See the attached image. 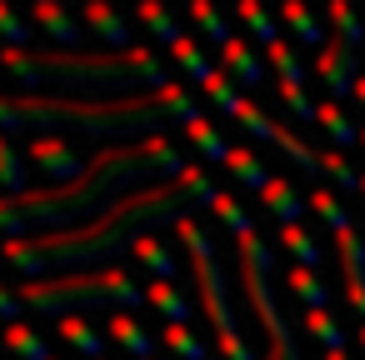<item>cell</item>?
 <instances>
[{"label": "cell", "instance_id": "obj_1", "mask_svg": "<svg viewBox=\"0 0 365 360\" xmlns=\"http://www.w3.org/2000/svg\"><path fill=\"white\" fill-rule=\"evenodd\" d=\"M220 190L210 185V175L200 165H185V175L175 180H160V185H145L135 195H120L106 215L86 220V225H71V230H41V235H26V240H6V265H16L26 280H41V275H66V270H81L91 260H110L120 245H135V235H145V225L155 220H180L185 205H210Z\"/></svg>", "mask_w": 365, "mask_h": 360}, {"label": "cell", "instance_id": "obj_2", "mask_svg": "<svg viewBox=\"0 0 365 360\" xmlns=\"http://www.w3.org/2000/svg\"><path fill=\"white\" fill-rule=\"evenodd\" d=\"M145 175H185V160L180 150L165 140V135H150V140H135V145H106L101 155H91L86 175L76 185H46V190H26L21 200L0 195V235L6 240H26L31 225H51V230H71L76 215H91V210H110L115 195L130 185V180H145Z\"/></svg>", "mask_w": 365, "mask_h": 360}, {"label": "cell", "instance_id": "obj_3", "mask_svg": "<svg viewBox=\"0 0 365 360\" xmlns=\"http://www.w3.org/2000/svg\"><path fill=\"white\" fill-rule=\"evenodd\" d=\"M200 106L180 91H150V96H115V101H71V96H0V135L21 125L36 130H76V135H160L165 125H190Z\"/></svg>", "mask_w": 365, "mask_h": 360}, {"label": "cell", "instance_id": "obj_4", "mask_svg": "<svg viewBox=\"0 0 365 360\" xmlns=\"http://www.w3.org/2000/svg\"><path fill=\"white\" fill-rule=\"evenodd\" d=\"M0 71L16 76L26 86V96H36V86L46 76H56V86L66 91H110L115 96H130L135 86H175L170 81V66L145 51V46H130V51H110V56H86V51H0Z\"/></svg>", "mask_w": 365, "mask_h": 360}, {"label": "cell", "instance_id": "obj_5", "mask_svg": "<svg viewBox=\"0 0 365 360\" xmlns=\"http://www.w3.org/2000/svg\"><path fill=\"white\" fill-rule=\"evenodd\" d=\"M21 300L41 315H86L96 305H115V310H130L145 300V285L120 270V265H106V270H66V275H41V280H21L16 285Z\"/></svg>", "mask_w": 365, "mask_h": 360}, {"label": "cell", "instance_id": "obj_6", "mask_svg": "<svg viewBox=\"0 0 365 360\" xmlns=\"http://www.w3.org/2000/svg\"><path fill=\"white\" fill-rule=\"evenodd\" d=\"M175 235H180L185 255H190V265H195V290H200V310H205V320H210V330H215V350H220L225 360H255V350H250L245 335L235 330V315H230V285H225V270H220V260H215L210 230L185 210V215L175 220Z\"/></svg>", "mask_w": 365, "mask_h": 360}, {"label": "cell", "instance_id": "obj_7", "mask_svg": "<svg viewBox=\"0 0 365 360\" xmlns=\"http://www.w3.org/2000/svg\"><path fill=\"white\" fill-rule=\"evenodd\" d=\"M235 250H240V280H245V300H250V310L260 315L265 340H270L265 360H300V350H295V340H290V325H285V315H280V305H275V295H270V265H275V255H270L265 235L250 225V230L235 240Z\"/></svg>", "mask_w": 365, "mask_h": 360}, {"label": "cell", "instance_id": "obj_8", "mask_svg": "<svg viewBox=\"0 0 365 360\" xmlns=\"http://www.w3.org/2000/svg\"><path fill=\"white\" fill-rule=\"evenodd\" d=\"M26 160H31L51 185H76V180L86 175V165H91V160L76 155V145H71L66 135H36L31 150H26Z\"/></svg>", "mask_w": 365, "mask_h": 360}, {"label": "cell", "instance_id": "obj_9", "mask_svg": "<svg viewBox=\"0 0 365 360\" xmlns=\"http://www.w3.org/2000/svg\"><path fill=\"white\" fill-rule=\"evenodd\" d=\"M315 81H325L330 96H355L360 86V66H355V46H345L340 36L315 56Z\"/></svg>", "mask_w": 365, "mask_h": 360}, {"label": "cell", "instance_id": "obj_10", "mask_svg": "<svg viewBox=\"0 0 365 360\" xmlns=\"http://www.w3.org/2000/svg\"><path fill=\"white\" fill-rule=\"evenodd\" d=\"M31 26L46 31V41H56V51H81L86 46V21L61 11L56 0H36V6H31Z\"/></svg>", "mask_w": 365, "mask_h": 360}, {"label": "cell", "instance_id": "obj_11", "mask_svg": "<svg viewBox=\"0 0 365 360\" xmlns=\"http://www.w3.org/2000/svg\"><path fill=\"white\" fill-rule=\"evenodd\" d=\"M220 71H225L235 86H245V91H255V86L265 81V61L255 56V46H250L245 36H235V41L220 46Z\"/></svg>", "mask_w": 365, "mask_h": 360}, {"label": "cell", "instance_id": "obj_12", "mask_svg": "<svg viewBox=\"0 0 365 360\" xmlns=\"http://www.w3.org/2000/svg\"><path fill=\"white\" fill-rule=\"evenodd\" d=\"M56 335H61L76 355H86V360H101V355H106V340H110L91 315H61V320H56Z\"/></svg>", "mask_w": 365, "mask_h": 360}, {"label": "cell", "instance_id": "obj_13", "mask_svg": "<svg viewBox=\"0 0 365 360\" xmlns=\"http://www.w3.org/2000/svg\"><path fill=\"white\" fill-rule=\"evenodd\" d=\"M106 335H110L125 355H135V360H155V340H150V330H145L130 310H110V315H106Z\"/></svg>", "mask_w": 365, "mask_h": 360}, {"label": "cell", "instance_id": "obj_14", "mask_svg": "<svg viewBox=\"0 0 365 360\" xmlns=\"http://www.w3.org/2000/svg\"><path fill=\"white\" fill-rule=\"evenodd\" d=\"M86 31H96V41H106L110 51H130V26L110 11V6H101V0H91V6H86Z\"/></svg>", "mask_w": 365, "mask_h": 360}, {"label": "cell", "instance_id": "obj_15", "mask_svg": "<svg viewBox=\"0 0 365 360\" xmlns=\"http://www.w3.org/2000/svg\"><path fill=\"white\" fill-rule=\"evenodd\" d=\"M260 205H265V215H270L275 225H300V210H305V200L295 195V185H290L285 175H275V180L265 185Z\"/></svg>", "mask_w": 365, "mask_h": 360}, {"label": "cell", "instance_id": "obj_16", "mask_svg": "<svg viewBox=\"0 0 365 360\" xmlns=\"http://www.w3.org/2000/svg\"><path fill=\"white\" fill-rule=\"evenodd\" d=\"M225 170L250 190V195H265V185L275 180L270 170H265V160L255 155V150H245V145H230V155H225Z\"/></svg>", "mask_w": 365, "mask_h": 360}, {"label": "cell", "instance_id": "obj_17", "mask_svg": "<svg viewBox=\"0 0 365 360\" xmlns=\"http://www.w3.org/2000/svg\"><path fill=\"white\" fill-rule=\"evenodd\" d=\"M145 300L165 315V325H185V320H190V295H185L175 280H150V285H145Z\"/></svg>", "mask_w": 365, "mask_h": 360}, {"label": "cell", "instance_id": "obj_18", "mask_svg": "<svg viewBox=\"0 0 365 360\" xmlns=\"http://www.w3.org/2000/svg\"><path fill=\"white\" fill-rule=\"evenodd\" d=\"M26 175H31V160L11 145V135H0V195L21 200L26 195Z\"/></svg>", "mask_w": 365, "mask_h": 360}, {"label": "cell", "instance_id": "obj_19", "mask_svg": "<svg viewBox=\"0 0 365 360\" xmlns=\"http://www.w3.org/2000/svg\"><path fill=\"white\" fill-rule=\"evenodd\" d=\"M0 345H6L16 360H56L51 355V345H46V335L41 330H31L26 320H16V325H6V335H0Z\"/></svg>", "mask_w": 365, "mask_h": 360}, {"label": "cell", "instance_id": "obj_20", "mask_svg": "<svg viewBox=\"0 0 365 360\" xmlns=\"http://www.w3.org/2000/svg\"><path fill=\"white\" fill-rule=\"evenodd\" d=\"M265 140H270L275 150H285V155H290V160H295V165H300L305 175H325V165H320V150H310V145H300V140H295V135H290V130H285L280 120H270V130H265Z\"/></svg>", "mask_w": 365, "mask_h": 360}, {"label": "cell", "instance_id": "obj_21", "mask_svg": "<svg viewBox=\"0 0 365 360\" xmlns=\"http://www.w3.org/2000/svg\"><path fill=\"white\" fill-rule=\"evenodd\" d=\"M280 21H285V26L295 31V41H300V46H320V51L330 46L325 26H320V21H315V16H310V11L300 6V0H285V6H280Z\"/></svg>", "mask_w": 365, "mask_h": 360}, {"label": "cell", "instance_id": "obj_22", "mask_svg": "<svg viewBox=\"0 0 365 360\" xmlns=\"http://www.w3.org/2000/svg\"><path fill=\"white\" fill-rule=\"evenodd\" d=\"M185 16H190V26H195V31H200L205 41H215V51H220L225 41H235L230 21H225V16H220V11L210 6V0H190V11H185Z\"/></svg>", "mask_w": 365, "mask_h": 360}, {"label": "cell", "instance_id": "obj_23", "mask_svg": "<svg viewBox=\"0 0 365 360\" xmlns=\"http://www.w3.org/2000/svg\"><path fill=\"white\" fill-rule=\"evenodd\" d=\"M130 250H135V260H140L145 270H155V280H175V255L165 250V240H155V235L145 230V235H135Z\"/></svg>", "mask_w": 365, "mask_h": 360}, {"label": "cell", "instance_id": "obj_24", "mask_svg": "<svg viewBox=\"0 0 365 360\" xmlns=\"http://www.w3.org/2000/svg\"><path fill=\"white\" fill-rule=\"evenodd\" d=\"M185 135H190V145L200 150V160H220V165H225V155H230V145H225V135L215 130V120H205V115H195V120L185 125Z\"/></svg>", "mask_w": 365, "mask_h": 360}, {"label": "cell", "instance_id": "obj_25", "mask_svg": "<svg viewBox=\"0 0 365 360\" xmlns=\"http://www.w3.org/2000/svg\"><path fill=\"white\" fill-rule=\"evenodd\" d=\"M135 16H140V26H150V36H155L165 51L180 41V21H175L165 6H155V0H140V6H135Z\"/></svg>", "mask_w": 365, "mask_h": 360}, {"label": "cell", "instance_id": "obj_26", "mask_svg": "<svg viewBox=\"0 0 365 360\" xmlns=\"http://www.w3.org/2000/svg\"><path fill=\"white\" fill-rule=\"evenodd\" d=\"M170 61H175V66H180L185 76H195L200 86H205V81L215 76V66L205 61V51H200V41H195V36H180V41L170 46Z\"/></svg>", "mask_w": 365, "mask_h": 360}, {"label": "cell", "instance_id": "obj_27", "mask_svg": "<svg viewBox=\"0 0 365 360\" xmlns=\"http://www.w3.org/2000/svg\"><path fill=\"white\" fill-rule=\"evenodd\" d=\"M265 61H270V71H275V81H280V86H305V66H300V56H295V46H290V41L265 46Z\"/></svg>", "mask_w": 365, "mask_h": 360}, {"label": "cell", "instance_id": "obj_28", "mask_svg": "<svg viewBox=\"0 0 365 360\" xmlns=\"http://www.w3.org/2000/svg\"><path fill=\"white\" fill-rule=\"evenodd\" d=\"M280 245L295 255V265L320 270V245H315V235H310L305 225H280Z\"/></svg>", "mask_w": 365, "mask_h": 360}, {"label": "cell", "instance_id": "obj_29", "mask_svg": "<svg viewBox=\"0 0 365 360\" xmlns=\"http://www.w3.org/2000/svg\"><path fill=\"white\" fill-rule=\"evenodd\" d=\"M235 16L245 21L250 41H260V46H275V41H285V36H280V26L270 21V11H260L255 0H240V6H235Z\"/></svg>", "mask_w": 365, "mask_h": 360}, {"label": "cell", "instance_id": "obj_30", "mask_svg": "<svg viewBox=\"0 0 365 360\" xmlns=\"http://www.w3.org/2000/svg\"><path fill=\"white\" fill-rule=\"evenodd\" d=\"M315 130H325L335 145H355V140H360V135H355V125L340 115V106H335V101H320V106H315Z\"/></svg>", "mask_w": 365, "mask_h": 360}, {"label": "cell", "instance_id": "obj_31", "mask_svg": "<svg viewBox=\"0 0 365 360\" xmlns=\"http://www.w3.org/2000/svg\"><path fill=\"white\" fill-rule=\"evenodd\" d=\"M285 285L305 300V310H325V300H330V290H325V280L315 275V270H305V265H295L290 275H285Z\"/></svg>", "mask_w": 365, "mask_h": 360}, {"label": "cell", "instance_id": "obj_32", "mask_svg": "<svg viewBox=\"0 0 365 360\" xmlns=\"http://www.w3.org/2000/svg\"><path fill=\"white\" fill-rule=\"evenodd\" d=\"M300 320H305V330L320 340V350H345V330H340V320H335L330 310H300Z\"/></svg>", "mask_w": 365, "mask_h": 360}, {"label": "cell", "instance_id": "obj_33", "mask_svg": "<svg viewBox=\"0 0 365 360\" xmlns=\"http://www.w3.org/2000/svg\"><path fill=\"white\" fill-rule=\"evenodd\" d=\"M330 26L340 31V41H345V46H355V51L365 46V21L355 16L350 0H330Z\"/></svg>", "mask_w": 365, "mask_h": 360}, {"label": "cell", "instance_id": "obj_34", "mask_svg": "<svg viewBox=\"0 0 365 360\" xmlns=\"http://www.w3.org/2000/svg\"><path fill=\"white\" fill-rule=\"evenodd\" d=\"M165 350H175L180 360H210V345L190 325H165Z\"/></svg>", "mask_w": 365, "mask_h": 360}, {"label": "cell", "instance_id": "obj_35", "mask_svg": "<svg viewBox=\"0 0 365 360\" xmlns=\"http://www.w3.org/2000/svg\"><path fill=\"white\" fill-rule=\"evenodd\" d=\"M0 41H6V51H26L31 41H36V26L31 21H21L6 0H0Z\"/></svg>", "mask_w": 365, "mask_h": 360}, {"label": "cell", "instance_id": "obj_36", "mask_svg": "<svg viewBox=\"0 0 365 360\" xmlns=\"http://www.w3.org/2000/svg\"><path fill=\"white\" fill-rule=\"evenodd\" d=\"M210 210H215V220H220V225H225V230H230L235 240H240V235L250 230V215H245V205H240V200H235L230 190H220V195L210 200Z\"/></svg>", "mask_w": 365, "mask_h": 360}, {"label": "cell", "instance_id": "obj_37", "mask_svg": "<svg viewBox=\"0 0 365 360\" xmlns=\"http://www.w3.org/2000/svg\"><path fill=\"white\" fill-rule=\"evenodd\" d=\"M335 245H340V270H345V280H365V240H360V230L335 235Z\"/></svg>", "mask_w": 365, "mask_h": 360}, {"label": "cell", "instance_id": "obj_38", "mask_svg": "<svg viewBox=\"0 0 365 360\" xmlns=\"http://www.w3.org/2000/svg\"><path fill=\"white\" fill-rule=\"evenodd\" d=\"M310 205H315V210H320V220H325V225H330V230H335V235H345V230H355V225H350V215H345V205H340V195H335V190H325V185H320V190H315V195H310Z\"/></svg>", "mask_w": 365, "mask_h": 360}, {"label": "cell", "instance_id": "obj_39", "mask_svg": "<svg viewBox=\"0 0 365 360\" xmlns=\"http://www.w3.org/2000/svg\"><path fill=\"white\" fill-rule=\"evenodd\" d=\"M280 101H285V106H290V110H295V115L315 130V106L305 101V86H280Z\"/></svg>", "mask_w": 365, "mask_h": 360}, {"label": "cell", "instance_id": "obj_40", "mask_svg": "<svg viewBox=\"0 0 365 360\" xmlns=\"http://www.w3.org/2000/svg\"><path fill=\"white\" fill-rule=\"evenodd\" d=\"M21 310H26V300H21V290H16V285H6V280H0V320H6V325H16V320H21Z\"/></svg>", "mask_w": 365, "mask_h": 360}, {"label": "cell", "instance_id": "obj_41", "mask_svg": "<svg viewBox=\"0 0 365 360\" xmlns=\"http://www.w3.org/2000/svg\"><path fill=\"white\" fill-rule=\"evenodd\" d=\"M345 300L355 305V315L365 320V280H345Z\"/></svg>", "mask_w": 365, "mask_h": 360}, {"label": "cell", "instance_id": "obj_42", "mask_svg": "<svg viewBox=\"0 0 365 360\" xmlns=\"http://www.w3.org/2000/svg\"><path fill=\"white\" fill-rule=\"evenodd\" d=\"M320 360H355V355H350V350H325Z\"/></svg>", "mask_w": 365, "mask_h": 360}, {"label": "cell", "instance_id": "obj_43", "mask_svg": "<svg viewBox=\"0 0 365 360\" xmlns=\"http://www.w3.org/2000/svg\"><path fill=\"white\" fill-rule=\"evenodd\" d=\"M355 101H360V106H365V76H360V86H355Z\"/></svg>", "mask_w": 365, "mask_h": 360}, {"label": "cell", "instance_id": "obj_44", "mask_svg": "<svg viewBox=\"0 0 365 360\" xmlns=\"http://www.w3.org/2000/svg\"><path fill=\"white\" fill-rule=\"evenodd\" d=\"M360 350H365V325H360Z\"/></svg>", "mask_w": 365, "mask_h": 360}, {"label": "cell", "instance_id": "obj_45", "mask_svg": "<svg viewBox=\"0 0 365 360\" xmlns=\"http://www.w3.org/2000/svg\"><path fill=\"white\" fill-rule=\"evenodd\" d=\"M360 145H365V130H360Z\"/></svg>", "mask_w": 365, "mask_h": 360}, {"label": "cell", "instance_id": "obj_46", "mask_svg": "<svg viewBox=\"0 0 365 360\" xmlns=\"http://www.w3.org/2000/svg\"><path fill=\"white\" fill-rule=\"evenodd\" d=\"M360 190H365V175H360Z\"/></svg>", "mask_w": 365, "mask_h": 360}, {"label": "cell", "instance_id": "obj_47", "mask_svg": "<svg viewBox=\"0 0 365 360\" xmlns=\"http://www.w3.org/2000/svg\"><path fill=\"white\" fill-rule=\"evenodd\" d=\"M0 265H6V255H0Z\"/></svg>", "mask_w": 365, "mask_h": 360}]
</instances>
